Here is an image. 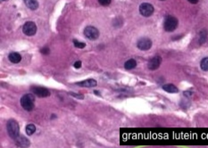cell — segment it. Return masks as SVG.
I'll use <instances>...</instances> for the list:
<instances>
[{"mask_svg":"<svg viewBox=\"0 0 208 148\" xmlns=\"http://www.w3.org/2000/svg\"><path fill=\"white\" fill-rule=\"evenodd\" d=\"M35 97L32 94H26L21 98V105L24 110L31 112L34 108Z\"/></svg>","mask_w":208,"mask_h":148,"instance_id":"cell-1","label":"cell"},{"mask_svg":"<svg viewBox=\"0 0 208 148\" xmlns=\"http://www.w3.org/2000/svg\"><path fill=\"white\" fill-rule=\"evenodd\" d=\"M6 129L8 132V135L13 138L15 139L16 137L19 136L20 133V127L18 122L15 120H9L6 123Z\"/></svg>","mask_w":208,"mask_h":148,"instance_id":"cell-2","label":"cell"},{"mask_svg":"<svg viewBox=\"0 0 208 148\" xmlns=\"http://www.w3.org/2000/svg\"><path fill=\"white\" fill-rule=\"evenodd\" d=\"M178 27V20L177 18H175L174 16L172 15H168L165 20H164V23H163V28L164 31L167 32H172L176 30V28Z\"/></svg>","mask_w":208,"mask_h":148,"instance_id":"cell-3","label":"cell"},{"mask_svg":"<svg viewBox=\"0 0 208 148\" xmlns=\"http://www.w3.org/2000/svg\"><path fill=\"white\" fill-rule=\"evenodd\" d=\"M84 36L90 40H96L99 37V31L93 26H88L84 30Z\"/></svg>","mask_w":208,"mask_h":148,"instance_id":"cell-4","label":"cell"},{"mask_svg":"<svg viewBox=\"0 0 208 148\" xmlns=\"http://www.w3.org/2000/svg\"><path fill=\"white\" fill-rule=\"evenodd\" d=\"M139 13L144 17H149L154 13V6L148 3H143L139 6Z\"/></svg>","mask_w":208,"mask_h":148,"instance_id":"cell-5","label":"cell"},{"mask_svg":"<svg viewBox=\"0 0 208 148\" xmlns=\"http://www.w3.org/2000/svg\"><path fill=\"white\" fill-rule=\"evenodd\" d=\"M23 31L26 36H33L37 32V25L33 22H27L23 25Z\"/></svg>","mask_w":208,"mask_h":148,"instance_id":"cell-6","label":"cell"},{"mask_svg":"<svg viewBox=\"0 0 208 148\" xmlns=\"http://www.w3.org/2000/svg\"><path fill=\"white\" fill-rule=\"evenodd\" d=\"M137 46H138L139 49L142 50V51L149 50L151 46H152V41H151V39L148 38H142L138 41Z\"/></svg>","mask_w":208,"mask_h":148,"instance_id":"cell-7","label":"cell"},{"mask_svg":"<svg viewBox=\"0 0 208 148\" xmlns=\"http://www.w3.org/2000/svg\"><path fill=\"white\" fill-rule=\"evenodd\" d=\"M31 91L38 97H47L50 96V92L48 91V89L41 87H34L31 88Z\"/></svg>","mask_w":208,"mask_h":148,"instance_id":"cell-8","label":"cell"},{"mask_svg":"<svg viewBox=\"0 0 208 148\" xmlns=\"http://www.w3.org/2000/svg\"><path fill=\"white\" fill-rule=\"evenodd\" d=\"M15 141V144L21 148H27L31 146V142L28 138L24 137V136H18L14 139Z\"/></svg>","mask_w":208,"mask_h":148,"instance_id":"cell-9","label":"cell"},{"mask_svg":"<svg viewBox=\"0 0 208 148\" xmlns=\"http://www.w3.org/2000/svg\"><path fill=\"white\" fill-rule=\"evenodd\" d=\"M161 63H162V58H161V57L158 56H157L153 57L150 61L148 62V69L151 70H157V69L159 68V66H160Z\"/></svg>","mask_w":208,"mask_h":148,"instance_id":"cell-10","label":"cell"},{"mask_svg":"<svg viewBox=\"0 0 208 148\" xmlns=\"http://www.w3.org/2000/svg\"><path fill=\"white\" fill-rule=\"evenodd\" d=\"M77 85L80 86V87H84V88H93V87H96L97 85V83L95 80L89 79V80H86L81 81V82H78Z\"/></svg>","mask_w":208,"mask_h":148,"instance_id":"cell-11","label":"cell"},{"mask_svg":"<svg viewBox=\"0 0 208 148\" xmlns=\"http://www.w3.org/2000/svg\"><path fill=\"white\" fill-rule=\"evenodd\" d=\"M8 59L13 63H18L22 61V56L20 54H18L16 52H12L8 56Z\"/></svg>","mask_w":208,"mask_h":148,"instance_id":"cell-12","label":"cell"},{"mask_svg":"<svg viewBox=\"0 0 208 148\" xmlns=\"http://www.w3.org/2000/svg\"><path fill=\"white\" fill-rule=\"evenodd\" d=\"M24 3L26 6L31 10H37L38 7V3L37 0H24Z\"/></svg>","mask_w":208,"mask_h":148,"instance_id":"cell-13","label":"cell"},{"mask_svg":"<svg viewBox=\"0 0 208 148\" xmlns=\"http://www.w3.org/2000/svg\"><path fill=\"white\" fill-rule=\"evenodd\" d=\"M162 89L168 93H178L179 92V89L177 88L176 86H174L173 84H165L162 86Z\"/></svg>","mask_w":208,"mask_h":148,"instance_id":"cell-14","label":"cell"},{"mask_svg":"<svg viewBox=\"0 0 208 148\" xmlns=\"http://www.w3.org/2000/svg\"><path fill=\"white\" fill-rule=\"evenodd\" d=\"M137 66V62L135 59H130L124 63V67L126 70H132Z\"/></svg>","mask_w":208,"mask_h":148,"instance_id":"cell-15","label":"cell"},{"mask_svg":"<svg viewBox=\"0 0 208 148\" xmlns=\"http://www.w3.org/2000/svg\"><path fill=\"white\" fill-rule=\"evenodd\" d=\"M207 38V31L206 30H202L199 34V44L202 45L206 41Z\"/></svg>","mask_w":208,"mask_h":148,"instance_id":"cell-16","label":"cell"},{"mask_svg":"<svg viewBox=\"0 0 208 148\" xmlns=\"http://www.w3.org/2000/svg\"><path fill=\"white\" fill-rule=\"evenodd\" d=\"M36 131V127H35L34 124H29V125L26 126V133L28 136H31L33 135Z\"/></svg>","mask_w":208,"mask_h":148,"instance_id":"cell-17","label":"cell"},{"mask_svg":"<svg viewBox=\"0 0 208 148\" xmlns=\"http://www.w3.org/2000/svg\"><path fill=\"white\" fill-rule=\"evenodd\" d=\"M200 67H201V69H202L203 70L207 71L208 70V57L204 58V59L201 61V63H200Z\"/></svg>","mask_w":208,"mask_h":148,"instance_id":"cell-18","label":"cell"},{"mask_svg":"<svg viewBox=\"0 0 208 148\" xmlns=\"http://www.w3.org/2000/svg\"><path fill=\"white\" fill-rule=\"evenodd\" d=\"M73 44L74 46L78 48H84L86 46V44L83 43V42H80L79 40H76V39H73Z\"/></svg>","mask_w":208,"mask_h":148,"instance_id":"cell-19","label":"cell"},{"mask_svg":"<svg viewBox=\"0 0 208 148\" xmlns=\"http://www.w3.org/2000/svg\"><path fill=\"white\" fill-rule=\"evenodd\" d=\"M98 2H99V4H100L101 5L107 6V5H109L111 4L112 0H98Z\"/></svg>","mask_w":208,"mask_h":148,"instance_id":"cell-20","label":"cell"},{"mask_svg":"<svg viewBox=\"0 0 208 148\" xmlns=\"http://www.w3.org/2000/svg\"><path fill=\"white\" fill-rule=\"evenodd\" d=\"M40 53H42L43 55H48V54H49V48L46 47V46L43 47V48L40 50Z\"/></svg>","mask_w":208,"mask_h":148,"instance_id":"cell-21","label":"cell"},{"mask_svg":"<svg viewBox=\"0 0 208 148\" xmlns=\"http://www.w3.org/2000/svg\"><path fill=\"white\" fill-rule=\"evenodd\" d=\"M81 67V61H77L74 63V68L80 69Z\"/></svg>","mask_w":208,"mask_h":148,"instance_id":"cell-22","label":"cell"},{"mask_svg":"<svg viewBox=\"0 0 208 148\" xmlns=\"http://www.w3.org/2000/svg\"><path fill=\"white\" fill-rule=\"evenodd\" d=\"M189 3H191V4H197V3H198V1L199 0H188Z\"/></svg>","mask_w":208,"mask_h":148,"instance_id":"cell-23","label":"cell"},{"mask_svg":"<svg viewBox=\"0 0 208 148\" xmlns=\"http://www.w3.org/2000/svg\"><path fill=\"white\" fill-rule=\"evenodd\" d=\"M95 94H97V95H99V92H97V91H95Z\"/></svg>","mask_w":208,"mask_h":148,"instance_id":"cell-24","label":"cell"}]
</instances>
